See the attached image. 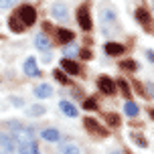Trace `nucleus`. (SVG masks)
<instances>
[{"mask_svg":"<svg viewBox=\"0 0 154 154\" xmlns=\"http://www.w3.org/2000/svg\"><path fill=\"white\" fill-rule=\"evenodd\" d=\"M8 128L12 130V138H14L16 146L23 144V142H31L32 140V130L31 128H24V126H20V124H16V122H10Z\"/></svg>","mask_w":154,"mask_h":154,"instance_id":"obj_1","label":"nucleus"},{"mask_svg":"<svg viewBox=\"0 0 154 154\" xmlns=\"http://www.w3.org/2000/svg\"><path fill=\"white\" fill-rule=\"evenodd\" d=\"M18 20L26 26V24H35V20H37V10L31 6V4H24V6L18 8Z\"/></svg>","mask_w":154,"mask_h":154,"instance_id":"obj_2","label":"nucleus"},{"mask_svg":"<svg viewBox=\"0 0 154 154\" xmlns=\"http://www.w3.org/2000/svg\"><path fill=\"white\" fill-rule=\"evenodd\" d=\"M16 142L8 134H0V154H14Z\"/></svg>","mask_w":154,"mask_h":154,"instance_id":"obj_3","label":"nucleus"},{"mask_svg":"<svg viewBox=\"0 0 154 154\" xmlns=\"http://www.w3.org/2000/svg\"><path fill=\"white\" fill-rule=\"evenodd\" d=\"M77 20H79V24H81V29L83 31H89L91 29V14H89V8L87 6H81L79 10H77Z\"/></svg>","mask_w":154,"mask_h":154,"instance_id":"obj_4","label":"nucleus"},{"mask_svg":"<svg viewBox=\"0 0 154 154\" xmlns=\"http://www.w3.org/2000/svg\"><path fill=\"white\" fill-rule=\"evenodd\" d=\"M97 87H100L101 93H106V95H114L116 93V81H112L109 77H100V79H97Z\"/></svg>","mask_w":154,"mask_h":154,"instance_id":"obj_5","label":"nucleus"},{"mask_svg":"<svg viewBox=\"0 0 154 154\" xmlns=\"http://www.w3.org/2000/svg\"><path fill=\"white\" fill-rule=\"evenodd\" d=\"M24 73H26L29 77H38V75H41L38 65H37V59H35V57H29V59L24 61Z\"/></svg>","mask_w":154,"mask_h":154,"instance_id":"obj_6","label":"nucleus"},{"mask_svg":"<svg viewBox=\"0 0 154 154\" xmlns=\"http://www.w3.org/2000/svg\"><path fill=\"white\" fill-rule=\"evenodd\" d=\"M61 69L69 75H79V65L71 59H61Z\"/></svg>","mask_w":154,"mask_h":154,"instance_id":"obj_7","label":"nucleus"},{"mask_svg":"<svg viewBox=\"0 0 154 154\" xmlns=\"http://www.w3.org/2000/svg\"><path fill=\"white\" fill-rule=\"evenodd\" d=\"M18 154H41V152H38L35 140H31V142H23V144H18Z\"/></svg>","mask_w":154,"mask_h":154,"instance_id":"obj_8","label":"nucleus"},{"mask_svg":"<svg viewBox=\"0 0 154 154\" xmlns=\"http://www.w3.org/2000/svg\"><path fill=\"white\" fill-rule=\"evenodd\" d=\"M51 12H53V16H55V18H59V20H65V18L69 16V12H67V6H65V4H61V2L53 4Z\"/></svg>","mask_w":154,"mask_h":154,"instance_id":"obj_9","label":"nucleus"},{"mask_svg":"<svg viewBox=\"0 0 154 154\" xmlns=\"http://www.w3.org/2000/svg\"><path fill=\"white\" fill-rule=\"evenodd\" d=\"M35 45H37V49H41V51H49L53 43L49 41V37H47V35H43V32H38L37 37H35Z\"/></svg>","mask_w":154,"mask_h":154,"instance_id":"obj_10","label":"nucleus"},{"mask_svg":"<svg viewBox=\"0 0 154 154\" xmlns=\"http://www.w3.org/2000/svg\"><path fill=\"white\" fill-rule=\"evenodd\" d=\"M83 124H85V128H87L89 132H95V134H100V136H106V130H103V128H101L93 118H85Z\"/></svg>","mask_w":154,"mask_h":154,"instance_id":"obj_11","label":"nucleus"},{"mask_svg":"<svg viewBox=\"0 0 154 154\" xmlns=\"http://www.w3.org/2000/svg\"><path fill=\"white\" fill-rule=\"evenodd\" d=\"M35 95H37V97H41V100H43V97H51V95H53V89H51V85L41 83V85H37V87H35Z\"/></svg>","mask_w":154,"mask_h":154,"instance_id":"obj_12","label":"nucleus"},{"mask_svg":"<svg viewBox=\"0 0 154 154\" xmlns=\"http://www.w3.org/2000/svg\"><path fill=\"white\" fill-rule=\"evenodd\" d=\"M57 37H59V41H61L63 45H69V43H73L75 35H73L69 29H59V31H57Z\"/></svg>","mask_w":154,"mask_h":154,"instance_id":"obj_13","label":"nucleus"},{"mask_svg":"<svg viewBox=\"0 0 154 154\" xmlns=\"http://www.w3.org/2000/svg\"><path fill=\"white\" fill-rule=\"evenodd\" d=\"M59 108H61L63 114L69 116V118H75V116H77V108L73 106V103H71V101H65V100H63L61 103H59Z\"/></svg>","mask_w":154,"mask_h":154,"instance_id":"obj_14","label":"nucleus"},{"mask_svg":"<svg viewBox=\"0 0 154 154\" xmlns=\"http://www.w3.org/2000/svg\"><path fill=\"white\" fill-rule=\"evenodd\" d=\"M41 138L45 140V142H57V140L61 138V134H59L57 130H53V128H49V130L41 132Z\"/></svg>","mask_w":154,"mask_h":154,"instance_id":"obj_15","label":"nucleus"},{"mask_svg":"<svg viewBox=\"0 0 154 154\" xmlns=\"http://www.w3.org/2000/svg\"><path fill=\"white\" fill-rule=\"evenodd\" d=\"M106 53L108 55H122L124 45H120V43H106Z\"/></svg>","mask_w":154,"mask_h":154,"instance_id":"obj_16","label":"nucleus"},{"mask_svg":"<svg viewBox=\"0 0 154 154\" xmlns=\"http://www.w3.org/2000/svg\"><path fill=\"white\" fill-rule=\"evenodd\" d=\"M124 112H126V116H130V118H136V116H138V106H136V103H134V101H126V106H124Z\"/></svg>","mask_w":154,"mask_h":154,"instance_id":"obj_17","label":"nucleus"},{"mask_svg":"<svg viewBox=\"0 0 154 154\" xmlns=\"http://www.w3.org/2000/svg\"><path fill=\"white\" fill-rule=\"evenodd\" d=\"M136 18H138V23L144 24V26H148V24H150V14H148L144 8H138V10H136Z\"/></svg>","mask_w":154,"mask_h":154,"instance_id":"obj_18","label":"nucleus"},{"mask_svg":"<svg viewBox=\"0 0 154 154\" xmlns=\"http://www.w3.org/2000/svg\"><path fill=\"white\" fill-rule=\"evenodd\" d=\"M8 24H10V31H14V32H23L24 31V24L18 20V16H10Z\"/></svg>","mask_w":154,"mask_h":154,"instance_id":"obj_19","label":"nucleus"},{"mask_svg":"<svg viewBox=\"0 0 154 154\" xmlns=\"http://www.w3.org/2000/svg\"><path fill=\"white\" fill-rule=\"evenodd\" d=\"M63 55H65V57H75V55H79V49H77L73 43H69V45L63 47Z\"/></svg>","mask_w":154,"mask_h":154,"instance_id":"obj_20","label":"nucleus"},{"mask_svg":"<svg viewBox=\"0 0 154 154\" xmlns=\"http://www.w3.org/2000/svg\"><path fill=\"white\" fill-rule=\"evenodd\" d=\"M61 154H81V152H79V148H77L75 144H63Z\"/></svg>","mask_w":154,"mask_h":154,"instance_id":"obj_21","label":"nucleus"},{"mask_svg":"<svg viewBox=\"0 0 154 154\" xmlns=\"http://www.w3.org/2000/svg\"><path fill=\"white\" fill-rule=\"evenodd\" d=\"M45 112H47V108H45V106H31L26 114H29V116H43Z\"/></svg>","mask_w":154,"mask_h":154,"instance_id":"obj_22","label":"nucleus"},{"mask_svg":"<svg viewBox=\"0 0 154 154\" xmlns=\"http://www.w3.org/2000/svg\"><path fill=\"white\" fill-rule=\"evenodd\" d=\"M106 120H108V124H109V126H114V128L120 126V116H118V114H108V116H106Z\"/></svg>","mask_w":154,"mask_h":154,"instance_id":"obj_23","label":"nucleus"},{"mask_svg":"<svg viewBox=\"0 0 154 154\" xmlns=\"http://www.w3.org/2000/svg\"><path fill=\"white\" fill-rule=\"evenodd\" d=\"M118 87H122V91H124V95H126V97H130V85L126 83V81H124V79H120V81H118Z\"/></svg>","mask_w":154,"mask_h":154,"instance_id":"obj_24","label":"nucleus"},{"mask_svg":"<svg viewBox=\"0 0 154 154\" xmlns=\"http://www.w3.org/2000/svg\"><path fill=\"white\" fill-rule=\"evenodd\" d=\"M83 108L91 112V109H95V108H97V101L93 100V97H87V100H85V103H83Z\"/></svg>","mask_w":154,"mask_h":154,"instance_id":"obj_25","label":"nucleus"},{"mask_svg":"<svg viewBox=\"0 0 154 154\" xmlns=\"http://www.w3.org/2000/svg\"><path fill=\"white\" fill-rule=\"evenodd\" d=\"M120 67H122V69H130V71H136V69H138V65H136L134 61H122V65H120Z\"/></svg>","mask_w":154,"mask_h":154,"instance_id":"obj_26","label":"nucleus"},{"mask_svg":"<svg viewBox=\"0 0 154 154\" xmlns=\"http://www.w3.org/2000/svg\"><path fill=\"white\" fill-rule=\"evenodd\" d=\"M132 138H134V142H136L138 146H142V148H146V146H148V142H146L144 138H142V136H138V134H134Z\"/></svg>","mask_w":154,"mask_h":154,"instance_id":"obj_27","label":"nucleus"},{"mask_svg":"<svg viewBox=\"0 0 154 154\" xmlns=\"http://www.w3.org/2000/svg\"><path fill=\"white\" fill-rule=\"evenodd\" d=\"M14 2L16 0H0V10H6V8L14 6Z\"/></svg>","mask_w":154,"mask_h":154,"instance_id":"obj_28","label":"nucleus"},{"mask_svg":"<svg viewBox=\"0 0 154 154\" xmlns=\"http://www.w3.org/2000/svg\"><path fill=\"white\" fill-rule=\"evenodd\" d=\"M79 55H81L83 59H91V51H89V49H81V51H79Z\"/></svg>","mask_w":154,"mask_h":154,"instance_id":"obj_29","label":"nucleus"},{"mask_svg":"<svg viewBox=\"0 0 154 154\" xmlns=\"http://www.w3.org/2000/svg\"><path fill=\"white\" fill-rule=\"evenodd\" d=\"M55 77H57V79H59V81H61V83H67V77L63 75L61 71H55Z\"/></svg>","mask_w":154,"mask_h":154,"instance_id":"obj_30","label":"nucleus"},{"mask_svg":"<svg viewBox=\"0 0 154 154\" xmlns=\"http://www.w3.org/2000/svg\"><path fill=\"white\" fill-rule=\"evenodd\" d=\"M146 87H148V91H146V93H150V95L154 97V83H146Z\"/></svg>","mask_w":154,"mask_h":154,"instance_id":"obj_31","label":"nucleus"},{"mask_svg":"<svg viewBox=\"0 0 154 154\" xmlns=\"http://www.w3.org/2000/svg\"><path fill=\"white\" fill-rule=\"evenodd\" d=\"M146 55H148V59L154 63V51H146Z\"/></svg>","mask_w":154,"mask_h":154,"instance_id":"obj_32","label":"nucleus"},{"mask_svg":"<svg viewBox=\"0 0 154 154\" xmlns=\"http://www.w3.org/2000/svg\"><path fill=\"white\" fill-rule=\"evenodd\" d=\"M150 116H152V120H154V109H152V112H150Z\"/></svg>","mask_w":154,"mask_h":154,"instance_id":"obj_33","label":"nucleus"},{"mask_svg":"<svg viewBox=\"0 0 154 154\" xmlns=\"http://www.w3.org/2000/svg\"><path fill=\"white\" fill-rule=\"evenodd\" d=\"M109 154H122V152H109Z\"/></svg>","mask_w":154,"mask_h":154,"instance_id":"obj_34","label":"nucleus"}]
</instances>
